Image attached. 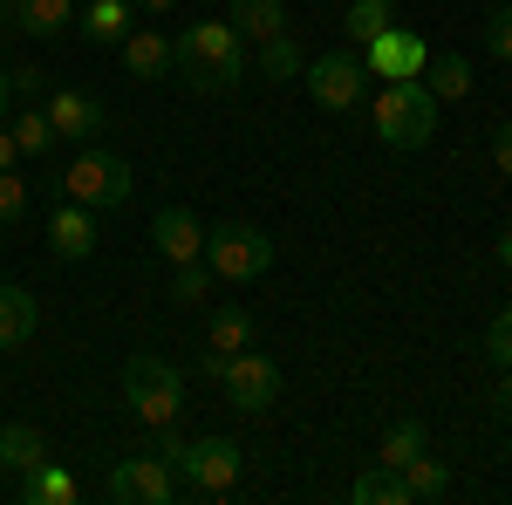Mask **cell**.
I'll return each instance as SVG.
<instances>
[{
    "label": "cell",
    "mask_w": 512,
    "mask_h": 505,
    "mask_svg": "<svg viewBox=\"0 0 512 505\" xmlns=\"http://www.w3.org/2000/svg\"><path fill=\"white\" fill-rule=\"evenodd\" d=\"M130 7H137V14H144V21H164V14H171V7H178V0H130Z\"/></svg>",
    "instance_id": "cell-36"
},
{
    "label": "cell",
    "mask_w": 512,
    "mask_h": 505,
    "mask_svg": "<svg viewBox=\"0 0 512 505\" xmlns=\"http://www.w3.org/2000/svg\"><path fill=\"white\" fill-rule=\"evenodd\" d=\"M499 267H506V273H512V233H506V239H499Z\"/></svg>",
    "instance_id": "cell-40"
},
{
    "label": "cell",
    "mask_w": 512,
    "mask_h": 505,
    "mask_svg": "<svg viewBox=\"0 0 512 505\" xmlns=\"http://www.w3.org/2000/svg\"><path fill=\"white\" fill-rule=\"evenodd\" d=\"M21 499H28V505H76L82 485H76L62 465H55V458H41L35 471H21Z\"/></svg>",
    "instance_id": "cell-18"
},
{
    "label": "cell",
    "mask_w": 512,
    "mask_h": 505,
    "mask_svg": "<svg viewBox=\"0 0 512 505\" xmlns=\"http://www.w3.org/2000/svg\"><path fill=\"white\" fill-rule=\"evenodd\" d=\"M171 492H178V471L164 465L158 451H144V458H117L110 478H103V499H117V505H164Z\"/></svg>",
    "instance_id": "cell-9"
},
{
    "label": "cell",
    "mask_w": 512,
    "mask_h": 505,
    "mask_svg": "<svg viewBox=\"0 0 512 505\" xmlns=\"http://www.w3.org/2000/svg\"><path fill=\"white\" fill-rule=\"evenodd\" d=\"M431 130H437V96L431 89L417 76L383 82V96H376V137H383L390 151H417V144H431Z\"/></svg>",
    "instance_id": "cell-3"
},
{
    "label": "cell",
    "mask_w": 512,
    "mask_h": 505,
    "mask_svg": "<svg viewBox=\"0 0 512 505\" xmlns=\"http://www.w3.org/2000/svg\"><path fill=\"white\" fill-rule=\"evenodd\" d=\"M35 328H41L35 294H28V287H14V280H0V349H21Z\"/></svg>",
    "instance_id": "cell-17"
},
{
    "label": "cell",
    "mask_w": 512,
    "mask_h": 505,
    "mask_svg": "<svg viewBox=\"0 0 512 505\" xmlns=\"http://www.w3.org/2000/svg\"><path fill=\"white\" fill-rule=\"evenodd\" d=\"M239 349H253V314L239 308V301H226V308L212 314V328H205V355H198V369H205V376H219Z\"/></svg>",
    "instance_id": "cell-12"
},
{
    "label": "cell",
    "mask_w": 512,
    "mask_h": 505,
    "mask_svg": "<svg viewBox=\"0 0 512 505\" xmlns=\"http://www.w3.org/2000/svg\"><path fill=\"white\" fill-rule=\"evenodd\" d=\"M48 253H55V260H89V253H96V212L76 205V198H62V205L48 212Z\"/></svg>",
    "instance_id": "cell-13"
},
{
    "label": "cell",
    "mask_w": 512,
    "mask_h": 505,
    "mask_svg": "<svg viewBox=\"0 0 512 505\" xmlns=\"http://www.w3.org/2000/svg\"><path fill=\"white\" fill-rule=\"evenodd\" d=\"M226 21L239 28V41H274V35H287V14H280V0H233L226 7Z\"/></svg>",
    "instance_id": "cell-19"
},
{
    "label": "cell",
    "mask_w": 512,
    "mask_h": 505,
    "mask_svg": "<svg viewBox=\"0 0 512 505\" xmlns=\"http://www.w3.org/2000/svg\"><path fill=\"white\" fill-rule=\"evenodd\" d=\"M7 130H14V144H21V157H48V151H55V130H48V110H21V117H7Z\"/></svg>",
    "instance_id": "cell-28"
},
{
    "label": "cell",
    "mask_w": 512,
    "mask_h": 505,
    "mask_svg": "<svg viewBox=\"0 0 512 505\" xmlns=\"http://www.w3.org/2000/svg\"><path fill=\"white\" fill-rule=\"evenodd\" d=\"M117 48H123V69H130L137 82H164L171 69H178V48H171L164 28H130Z\"/></svg>",
    "instance_id": "cell-14"
},
{
    "label": "cell",
    "mask_w": 512,
    "mask_h": 505,
    "mask_svg": "<svg viewBox=\"0 0 512 505\" xmlns=\"http://www.w3.org/2000/svg\"><path fill=\"white\" fill-rule=\"evenodd\" d=\"M76 21H82V41H89V48H110V41H123L137 28V7H130V0H89Z\"/></svg>",
    "instance_id": "cell-16"
},
{
    "label": "cell",
    "mask_w": 512,
    "mask_h": 505,
    "mask_svg": "<svg viewBox=\"0 0 512 505\" xmlns=\"http://www.w3.org/2000/svg\"><path fill=\"white\" fill-rule=\"evenodd\" d=\"M492 164L512 178V123H492Z\"/></svg>",
    "instance_id": "cell-33"
},
{
    "label": "cell",
    "mask_w": 512,
    "mask_h": 505,
    "mask_svg": "<svg viewBox=\"0 0 512 505\" xmlns=\"http://www.w3.org/2000/svg\"><path fill=\"white\" fill-rule=\"evenodd\" d=\"M485 355H492V369H499V376L512 369V308H499V314H492V335H485Z\"/></svg>",
    "instance_id": "cell-30"
},
{
    "label": "cell",
    "mask_w": 512,
    "mask_h": 505,
    "mask_svg": "<svg viewBox=\"0 0 512 505\" xmlns=\"http://www.w3.org/2000/svg\"><path fill=\"white\" fill-rule=\"evenodd\" d=\"M383 28H396V7L390 0H349V21H342V35L362 48V41H376Z\"/></svg>",
    "instance_id": "cell-25"
},
{
    "label": "cell",
    "mask_w": 512,
    "mask_h": 505,
    "mask_svg": "<svg viewBox=\"0 0 512 505\" xmlns=\"http://www.w3.org/2000/svg\"><path fill=\"white\" fill-rule=\"evenodd\" d=\"M21 212H28V185L14 171H0V226H21Z\"/></svg>",
    "instance_id": "cell-31"
},
{
    "label": "cell",
    "mask_w": 512,
    "mask_h": 505,
    "mask_svg": "<svg viewBox=\"0 0 512 505\" xmlns=\"http://www.w3.org/2000/svg\"><path fill=\"white\" fill-rule=\"evenodd\" d=\"M205 294H212V267H205V260H185V267L171 273V301H178V308H198Z\"/></svg>",
    "instance_id": "cell-29"
},
{
    "label": "cell",
    "mask_w": 512,
    "mask_h": 505,
    "mask_svg": "<svg viewBox=\"0 0 512 505\" xmlns=\"http://www.w3.org/2000/svg\"><path fill=\"white\" fill-rule=\"evenodd\" d=\"M48 130L69 137V144H96V130H110V110L89 89H55L48 96Z\"/></svg>",
    "instance_id": "cell-11"
},
{
    "label": "cell",
    "mask_w": 512,
    "mask_h": 505,
    "mask_svg": "<svg viewBox=\"0 0 512 505\" xmlns=\"http://www.w3.org/2000/svg\"><path fill=\"white\" fill-rule=\"evenodd\" d=\"M417 82L431 89L437 103H465V96H472V62H465V55H431Z\"/></svg>",
    "instance_id": "cell-20"
},
{
    "label": "cell",
    "mask_w": 512,
    "mask_h": 505,
    "mask_svg": "<svg viewBox=\"0 0 512 505\" xmlns=\"http://www.w3.org/2000/svg\"><path fill=\"white\" fill-rule=\"evenodd\" d=\"M485 48H492V62H512V7H492V21H485Z\"/></svg>",
    "instance_id": "cell-32"
},
{
    "label": "cell",
    "mask_w": 512,
    "mask_h": 505,
    "mask_svg": "<svg viewBox=\"0 0 512 505\" xmlns=\"http://www.w3.org/2000/svg\"><path fill=\"white\" fill-rule=\"evenodd\" d=\"M171 471H178V485H192L198 499H226L239 485V444L233 437H185Z\"/></svg>",
    "instance_id": "cell-6"
},
{
    "label": "cell",
    "mask_w": 512,
    "mask_h": 505,
    "mask_svg": "<svg viewBox=\"0 0 512 505\" xmlns=\"http://www.w3.org/2000/svg\"><path fill=\"white\" fill-rule=\"evenodd\" d=\"M14 117V69H0V123Z\"/></svg>",
    "instance_id": "cell-37"
},
{
    "label": "cell",
    "mask_w": 512,
    "mask_h": 505,
    "mask_svg": "<svg viewBox=\"0 0 512 505\" xmlns=\"http://www.w3.org/2000/svg\"><path fill=\"white\" fill-rule=\"evenodd\" d=\"M212 383L226 389V403H233L239 417H260V410L280 396V362H274V355H260V349H239Z\"/></svg>",
    "instance_id": "cell-8"
},
{
    "label": "cell",
    "mask_w": 512,
    "mask_h": 505,
    "mask_svg": "<svg viewBox=\"0 0 512 505\" xmlns=\"http://www.w3.org/2000/svg\"><path fill=\"white\" fill-rule=\"evenodd\" d=\"M62 192L76 205H89V212H117V205H130V157L82 144L69 157V171H62Z\"/></svg>",
    "instance_id": "cell-5"
},
{
    "label": "cell",
    "mask_w": 512,
    "mask_h": 505,
    "mask_svg": "<svg viewBox=\"0 0 512 505\" xmlns=\"http://www.w3.org/2000/svg\"><path fill=\"white\" fill-rule=\"evenodd\" d=\"M123 403L137 410V424H178L185 417V376L164 355H130L123 362Z\"/></svg>",
    "instance_id": "cell-4"
},
{
    "label": "cell",
    "mask_w": 512,
    "mask_h": 505,
    "mask_svg": "<svg viewBox=\"0 0 512 505\" xmlns=\"http://www.w3.org/2000/svg\"><path fill=\"white\" fill-rule=\"evenodd\" d=\"M212 280H233V287H253V280H267L274 273V239L260 233V226H246V219H226V226H212L205 233V253H198Z\"/></svg>",
    "instance_id": "cell-2"
},
{
    "label": "cell",
    "mask_w": 512,
    "mask_h": 505,
    "mask_svg": "<svg viewBox=\"0 0 512 505\" xmlns=\"http://www.w3.org/2000/svg\"><path fill=\"white\" fill-rule=\"evenodd\" d=\"M151 246H158L171 267L198 260V253H205V226H198V212H185V205H164L158 219H151Z\"/></svg>",
    "instance_id": "cell-15"
},
{
    "label": "cell",
    "mask_w": 512,
    "mask_h": 505,
    "mask_svg": "<svg viewBox=\"0 0 512 505\" xmlns=\"http://www.w3.org/2000/svg\"><path fill=\"white\" fill-rule=\"evenodd\" d=\"M0 280H7V273H0Z\"/></svg>",
    "instance_id": "cell-41"
},
{
    "label": "cell",
    "mask_w": 512,
    "mask_h": 505,
    "mask_svg": "<svg viewBox=\"0 0 512 505\" xmlns=\"http://www.w3.org/2000/svg\"><path fill=\"white\" fill-rule=\"evenodd\" d=\"M499 410H506V417H512V369H506V376H499Z\"/></svg>",
    "instance_id": "cell-39"
},
{
    "label": "cell",
    "mask_w": 512,
    "mask_h": 505,
    "mask_svg": "<svg viewBox=\"0 0 512 505\" xmlns=\"http://www.w3.org/2000/svg\"><path fill=\"white\" fill-rule=\"evenodd\" d=\"M403 485H410V505H424V499H444V485H451V471L437 465L431 451H417V458L403 465Z\"/></svg>",
    "instance_id": "cell-26"
},
{
    "label": "cell",
    "mask_w": 512,
    "mask_h": 505,
    "mask_svg": "<svg viewBox=\"0 0 512 505\" xmlns=\"http://www.w3.org/2000/svg\"><path fill=\"white\" fill-rule=\"evenodd\" d=\"M349 499H355V505H410V485H403V471L369 465V471L349 485Z\"/></svg>",
    "instance_id": "cell-21"
},
{
    "label": "cell",
    "mask_w": 512,
    "mask_h": 505,
    "mask_svg": "<svg viewBox=\"0 0 512 505\" xmlns=\"http://www.w3.org/2000/svg\"><path fill=\"white\" fill-rule=\"evenodd\" d=\"M14 164H21V144H14V130L0 123V171H14Z\"/></svg>",
    "instance_id": "cell-34"
},
{
    "label": "cell",
    "mask_w": 512,
    "mask_h": 505,
    "mask_svg": "<svg viewBox=\"0 0 512 505\" xmlns=\"http://www.w3.org/2000/svg\"><path fill=\"white\" fill-rule=\"evenodd\" d=\"M14 96H41V69H14Z\"/></svg>",
    "instance_id": "cell-35"
},
{
    "label": "cell",
    "mask_w": 512,
    "mask_h": 505,
    "mask_svg": "<svg viewBox=\"0 0 512 505\" xmlns=\"http://www.w3.org/2000/svg\"><path fill=\"white\" fill-rule=\"evenodd\" d=\"M171 48H178L185 89H198V96H233L246 82V41H239L233 21H192Z\"/></svg>",
    "instance_id": "cell-1"
},
{
    "label": "cell",
    "mask_w": 512,
    "mask_h": 505,
    "mask_svg": "<svg viewBox=\"0 0 512 505\" xmlns=\"http://www.w3.org/2000/svg\"><path fill=\"white\" fill-rule=\"evenodd\" d=\"M424 62H431V41L417 35V28H383L376 41H362V69L383 76V82L424 76Z\"/></svg>",
    "instance_id": "cell-10"
},
{
    "label": "cell",
    "mask_w": 512,
    "mask_h": 505,
    "mask_svg": "<svg viewBox=\"0 0 512 505\" xmlns=\"http://www.w3.org/2000/svg\"><path fill=\"white\" fill-rule=\"evenodd\" d=\"M301 82H308L315 110H328V117H342V110H355V103L369 96V69H362V55H355V48H335V55L308 62Z\"/></svg>",
    "instance_id": "cell-7"
},
{
    "label": "cell",
    "mask_w": 512,
    "mask_h": 505,
    "mask_svg": "<svg viewBox=\"0 0 512 505\" xmlns=\"http://www.w3.org/2000/svg\"><path fill=\"white\" fill-rule=\"evenodd\" d=\"M308 69V55L294 48V35H274V41H260V76H274V82H294Z\"/></svg>",
    "instance_id": "cell-27"
},
{
    "label": "cell",
    "mask_w": 512,
    "mask_h": 505,
    "mask_svg": "<svg viewBox=\"0 0 512 505\" xmlns=\"http://www.w3.org/2000/svg\"><path fill=\"white\" fill-rule=\"evenodd\" d=\"M41 458H48V444L35 424H0V465L7 471H35Z\"/></svg>",
    "instance_id": "cell-22"
},
{
    "label": "cell",
    "mask_w": 512,
    "mask_h": 505,
    "mask_svg": "<svg viewBox=\"0 0 512 505\" xmlns=\"http://www.w3.org/2000/svg\"><path fill=\"white\" fill-rule=\"evenodd\" d=\"M417 451H431V437H424V424H417V417H396V424L383 430V458H376V465L403 471L410 458H417Z\"/></svg>",
    "instance_id": "cell-24"
},
{
    "label": "cell",
    "mask_w": 512,
    "mask_h": 505,
    "mask_svg": "<svg viewBox=\"0 0 512 505\" xmlns=\"http://www.w3.org/2000/svg\"><path fill=\"white\" fill-rule=\"evenodd\" d=\"M69 21H76V0H21V35L55 41Z\"/></svg>",
    "instance_id": "cell-23"
},
{
    "label": "cell",
    "mask_w": 512,
    "mask_h": 505,
    "mask_svg": "<svg viewBox=\"0 0 512 505\" xmlns=\"http://www.w3.org/2000/svg\"><path fill=\"white\" fill-rule=\"evenodd\" d=\"M0 28H14V35H21V0H0Z\"/></svg>",
    "instance_id": "cell-38"
}]
</instances>
